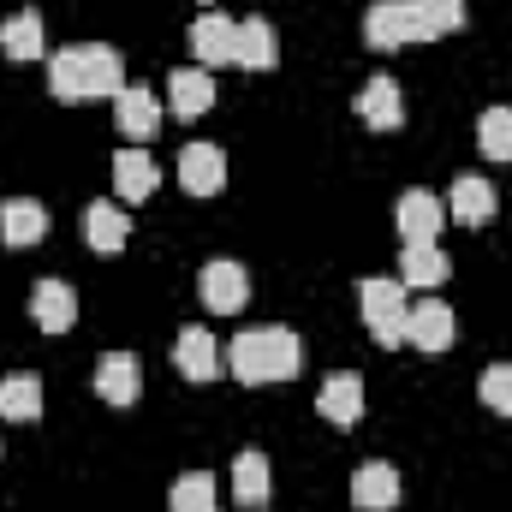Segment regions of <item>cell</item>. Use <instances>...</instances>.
<instances>
[{
	"instance_id": "9c48e42d",
	"label": "cell",
	"mask_w": 512,
	"mask_h": 512,
	"mask_svg": "<svg viewBox=\"0 0 512 512\" xmlns=\"http://www.w3.org/2000/svg\"><path fill=\"white\" fill-rule=\"evenodd\" d=\"M179 185H185L191 197H215V191L227 185V155H221L215 143H185V149H179Z\"/></svg>"
},
{
	"instance_id": "7402d4cb",
	"label": "cell",
	"mask_w": 512,
	"mask_h": 512,
	"mask_svg": "<svg viewBox=\"0 0 512 512\" xmlns=\"http://www.w3.org/2000/svg\"><path fill=\"white\" fill-rule=\"evenodd\" d=\"M114 120H120V131H126L131 143H143L149 131L161 126V102H155V90L126 84V90H120V102H114Z\"/></svg>"
},
{
	"instance_id": "52a82bcc",
	"label": "cell",
	"mask_w": 512,
	"mask_h": 512,
	"mask_svg": "<svg viewBox=\"0 0 512 512\" xmlns=\"http://www.w3.org/2000/svg\"><path fill=\"white\" fill-rule=\"evenodd\" d=\"M393 221H399V239H405V245H423V239H435V233L447 227V203H441L435 191H405V197L393 203Z\"/></svg>"
},
{
	"instance_id": "7c38bea8",
	"label": "cell",
	"mask_w": 512,
	"mask_h": 512,
	"mask_svg": "<svg viewBox=\"0 0 512 512\" xmlns=\"http://www.w3.org/2000/svg\"><path fill=\"white\" fill-rule=\"evenodd\" d=\"M447 215H453L459 227H489V221H495V185H489L483 173H459L453 191H447Z\"/></svg>"
},
{
	"instance_id": "ffe728a7",
	"label": "cell",
	"mask_w": 512,
	"mask_h": 512,
	"mask_svg": "<svg viewBox=\"0 0 512 512\" xmlns=\"http://www.w3.org/2000/svg\"><path fill=\"white\" fill-rule=\"evenodd\" d=\"M84 239H90V251L96 256H120L126 251V239H131V215L126 209H114L108 197L90 203V209H84Z\"/></svg>"
},
{
	"instance_id": "ba28073f",
	"label": "cell",
	"mask_w": 512,
	"mask_h": 512,
	"mask_svg": "<svg viewBox=\"0 0 512 512\" xmlns=\"http://www.w3.org/2000/svg\"><path fill=\"white\" fill-rule=\"evenodd\" d=\"M233 42H239V18L203 12V18L191 24V54H197V66H203V72H215V66H233Z\"/></svg>"
},
{
	"instance_id": "83f0119b",
	"label": "cell",
	"mask_w": 512,
	"mask_h": 512,
	"mask_svg": "<svg viewBox=\"0 0 512 512\" xmlns=\"http://www.w3.org/2000/svg\"><path fill=\"white\" fill-rule=\"evenodd\" d=\"M215 507V477L209 471H185L173 483V512H209Z\"/></svg>"
},
{
	"instance_id": "ac0fdd59",
	"label": "cell",
	"mask_w": 512,
	"mask_h": 512,
	"mask_svg": "<svg viewBox=\"0 0 512 512\" xmlns=\"http://www.w3.org/2000/svg\"><path fill=\"white\" fill-rule=\"evenodd\" d=\"M96 393H102L114 411L137 405V393H143V370H137V358H131V352H108V358L96 364Z\"/></svg>"
},
{
	"instance_id": "f546056e",
	"label": "cell",
	"mask_w": 512,
	"mask_h": 512,
	"mask_svg": "<svg viewBox=\"0 0 512 512\" xmlns=\"http://www.w3.org/2000/svg\"><path fill=\"white\" fill-rule=\"evenodd\" d=\"M417 6H423L435 36H459L465 30V0H417Z\"/></svg>"
},
{
	"instance_id": "d4e9b609",
	"label": "cell",
	"mask_w": 512,
	"mask_h": 512,
	"mask_svg": "<svg viewBox=\"0 0 512 512\" xmlns=\"http://www.w3.org/2000/svg\"><path fill=\"white\" fill-rule=\"evenodd\" d=\"M399 280H405V286H441V280H447V251H441L435 239L405 245V256H399Z\"/></svg>"
},
{
	"instance_id": "603a6c76",
	"label": "cell",
	"mask_w": 512,
	"mask_h": 512,
	"mask_svg": "<svg viewBox=\"0 0 512 512\" xmlns=\"http://www.w3.org/2000/svg\"><path fill=\"white\" fill-rule=\"evenodd\" d=\"M114 185H120V203H143L161 185V161H149L143 149H120L114 155Z\"/></svg>"
},
{
	"instance_id": "8992f818",
	"label": "cell",
	"mask_w": 512,
	"mask_h": 512,
	"mask_svg": "<svg viewBox=\"0 0 512 512\" xmlns=\"http://www.w3.org/2000/svg\"><path fill=\"white\" fill-rule=\"evenodd\" d=\"M453 334H459V328H453V310H447L441 298H417V304H411V316H405V346H417V352L435 358V352L453 346Z\"/></svg>"
},
{
	"instance_id": "3957f363",
	"label": "cell",
	"mask_w": 512,
	"mask_h": 512,
	"mask_svg": "<svg viewBox=\"0 0 512 512\" xmlns=\"http://www.w3.org/2000/svg\"><path fill=\"white\" fill-rule=\"evenodd\" d=\"M364 42H370L376 54H399V48H411V42H435V30H429V18H423L417 0H370V12H364Z\"/></svg>"
},
{
	"instance_id": "6da1fadb",
	"label": "cell",
	"mask_w": 512,
	"mask_h": 512,
	"mask_svg": "<svg viewBox=\"0 0 512 512\" xmlns=\"http://www.w3.org/2000/svg\"><path fill=\"white\" fill-rule=\"evenodd\" d=\"M48 90L60 102H120L126 90V60L108 42H72L48 60Z\"/></svg>"
},
{
	"instance_id": "d6a6232c",
	"label": "cell",
	"mask_w": 512,
	"mask_h": 512,
	"mask_svg": "<svg viewBox=\"0 0 512 512\" xmlns=\"http://www.w3.org/2000/svg\"><path fill=\"white\" fill-rule=\"evenodd\" d=\"M256 512H262V507H256Z\"/></svg>"
},
{
	"instance_id": "44dd1931",
	"label": "cell",
	"mask_w": 512,
	"mask_h": 512,
	"mask_svg": "<svg viewBox=\"0 0 512 512\" xmlns=\"http://www.w3.org/2000/svg\"><path fill=\"white\" fill-rule=\"evenodd\" d=\"M358 114H364L370 131H399L405 126V96H399V84L376 72V78L364 84V96H358Z\"/></svg>"
},
{
	"instance_id": "30bf717a",
	"label": "cell",
	"mask_w": 512,
	"mask_h": 512,
	"mask_svg": "<svg viewBox=\"0 0 512 512\" xmlns=\"http://www.w3.org/2000/svg\"><path fill=\"white\" fill-rule=\"evenodd\" d=\"M173 364H179V376L185 382H215L221 376V346H215V334L209 328H179V340H173Z\"/></svg>"
},
{
	"instance_id": "cb8c5ba5",
	"label": "cell",
	"mask_w": 512,
	"mask_h": 512,
	"mask_svg": "<svg viewBox=\"0 0 512 512\" xmlns=\"http://www.w3.org/2000/svg\"><path fill=\"white\" fill-rule=\"evenodd\" d=\"M0 417L6 423H36L42 417V376H6L0 382Z\"/></svg>"
},
{
	"instance_id": "5bb4252c",
	"label": "cell",
	"mask_w": 512,
	"mask_h": 512,
	"mask_svg": "<svg viewBox=\"0 0 512 512\" xmlns=\"http://www.w3.org/2000/svg\"><path fill=\"white\" fill-rule=\"evenodd\" d=\"M48 239V209L36 197H6L0 203V245L24 251V245H42Z\"/></svg>"
},
{
	"instance_id": "f1b7e54d",
	"label": "cell",
	"mask_w": 512,
	"mask_h": 512,
	"mask_svg": "<svg viewBox=\"0 0 512 512\" xmlns=\"http://www.w3.org/2000/svg\"><path fill=\"white\" fill-rule=\"evenodd\" d=\"M477 393H483V405H489V411L512 417V364H489V370H483V382H477Z\"/></svg>"
},
{
	"instance_id": "9a60e30c",
	"label": "cell",
	"mask_w": 512,
	"mask_h": 512,
	"mask_svg": "<svg viewBox=\"0 0 512 512\" xmlns=\"http://www.w3.org/2000/svg\"><path fill=\"white\" fill-rule=\"evenodd\" d=\"M316 411L328 417V423H340V429H352L358 417H364V376L358 370H334L322 393H316Z\"/></svg>"
},
{
	"instance_id": "7a4b0ae2",
	"label": "cell",
	"mask_w": 512,
	"mask_h": 512,
	"mask_svg": "<svg viewBox=\"0 0 512 512\" xmlns=\"http://www.w3.org/2000/svg\"><path fill=\"white\" fill-rule=\"evenodd\" d=\"M227 370L239 376L245 387H274V382H292L304 370V340L292 328H245L233 346H227Z\"/></svg>"
},
{
	"instance_id": "1f68e13d",
	"label": "cell",
	"mask_w": 512,
	"mask_h": 512,
	"mask_svg": "<svg viewBox=\"0 0 512 512\" xmlns=\"http://www.w3.org/2000/svg\"><path fill=\"white\" fill-rule=\"evenodd\" d=\"M209 512H215V507H209Z\"/></svg>"
},
{
	"instance_id": "4fadbf2b",
	"label": "cell",
	"mask_w": 512,
	"mask_h": 512,
	"mask_svg": "<svg viewBox=\"0 0 512 512\" xmlns=\"http://www.w3.org/2000/svg\"><path fill=\"white\" fill-rule=\"evenodd\" d=\"M30 316H36L42 334H66L78 322V292L66 280H36L30 286Z\"/></svg>"
},
{
	"instance_id": "e0dca14e",
	"label": "cell",
	"mask_w": 512,
	"mask_h": 512,
	"mask_svg": "<svg viewBox=\"0 0 512 512\" xmlns=\"http://www.w3.org/2000/svg\"><path fill=\"white\" fill-rule=\"evenodd\" d=\"M233 66H245V72H274V66H280V36H274L268 18H239Z\"/></svg>"
},
{
	"instance_id": "4dcf8cb0",
	"label": "cell",
	"mask_w": 512,
	"mask_h": 512,
	"mask_svg": "<svg viewBox=\"0 0 512 512\" xmlns=\"http://www.w3.org/2000/svg\"><path fill=\"white\" fill-rule=\"evenodd\" d=\"M203 6H215V0H203Z\"/></svg>"
},
{
	"instance_id": "484cf974",
	"label": "cell",
	"mask_w": 512,
	"mask_h": 512,
	"mask_svg": "<svg viewBox=\"0 0 512 512\" xmlns=\"http://www.w3.org/2000/svg\"><path fill=\"white\" fill-rule=\"evenodd\" d=\"M268 483H274V477H268V459H262L256 447H245V453L233 459V501H245V507L256 512L268 501Z\"/></svg>"
},
{
	"instance_id": "5b68a950",
	"label": "cell",
	"mask_w": 512,
	"mask_h": 512,
	"mask_svg": "<svg viewBox=\"0 0 512 512\" xmlns=\"http://www.w3.org/2000/svg\"><path fill=\"white\" fill-rule=\"evenodd\" d=\"M197 292H203V304H209L215 316H239L245 298H251V274L221 256V262H209V268L197 274Z\"/></svg>"
},
{
	"instance_id": "d6986e66",
	"label": "cell",
	"mask_w": 512,
	"mask_h": 512,
	"mask_svg": "<svg viewBox=\"0 0 512 512\" xmlns=\"http://www.w3.org/2000/svg\"><path fill=\"white\" fill-rule=\"evenodd\" d=\"M0 54L6 60H18V66H30V60H42L48 54V36H42V12H12V18H0Z\"/></svg>"
},
{
	"instance_id": "4316f807",
	"label": "cell",
	"mask_w": 512,
	"mask_h": 512,
	"mask_svg": "<svg viewBox=\"0 0 512 512\" xmlns=\"http://www.w3.org/2000/svg\"><path fill=\"white\" fill-rule=\"evenodd\" d=\"M477 149L489 161H512V108H489L477 120Z\"/></svg>"
},
{
	"instance_id": "2e32d148",
	"label": "cell",
	"mask_w": 512,
	"mask_h": 512,
	"mask_svg": "<svg viewBox=\"0 0 512 512\" xmlns=\"http://www.w3.org/2000/svg\"><path fill=\"white\" fill-rule=\"evenodd\" d=\"M399 495H405V489H399V471L382 465V459H370V465L352 471V507L358 512H393Z\"/></svg>"
},
{
	"instance_id": "8fae6325",
	"label": "cell",
	"mask_w": 512,
	"mask_h": 512,
	"mask_svg": "<svg viewBox=\"0 0 512 512\" xmlns=\"http://www.w3.org/2000/svg\"><path fill=\"white\" fill-rule=\"evenodd\" d=\"M167 108H173V120H203L215 108V78L203 66H179L167 78Z\"/></svg>"
},
{
	"instance_id": "277c9868",
	"label": "cell",
	"mask_w": 512,
	"mask_h": 512,
	"mask_svg": "<svg viewBox=\"0 0 512 512\" xmlns=\"http://www.w3.org/2000/svg\"><path fill=\"white\" fill-rule=\"evenodd\" d=\"M358 310H364V328H370L376 346H399L405 340V316H411V292H405V280L370 274L358 286Z\"/></svg>"
}]
</instances>
